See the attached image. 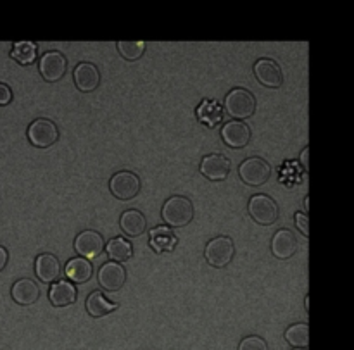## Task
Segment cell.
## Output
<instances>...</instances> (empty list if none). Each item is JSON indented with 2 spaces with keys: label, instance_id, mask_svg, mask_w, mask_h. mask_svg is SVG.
Instances as JSON below:
<instances>
[{
  "label": "cell",
  "instance_id": "obj_1",
  "mask_svg": "<svg viewBox=\"0 0 354 350\" xmlns=\"http://www.w3.org/2000/svg\"><path fill=\"white\" fill-rule=\"evenodd\" d=\"M161 217L166 224L173 228H183L194 220L192 200L183 195L169 197L161 209Z\"/></svg>",
  "mask_w": 354,
  "mask_h": 350
},
{
  "label": "cell",
  "instance_id": "obj_2",
  "mask_svg": "<svg viewBox=\"0 0 354 350\" xmlns=\"http://www.w3.org/2000/svg\"><path fill=\"white\" fill-rule=\"evenodd\" d=\"M225 110L234 121L249 119L256 113V99L249 90L234 88L225 97Z\"/></svg>",
  "mask_w": 354,
  "mask_h": 350
},
{
  "label": "cell",
  "instance_id": "obj_3",
  "mask_svg": "<svg viewBox=\"0 0 354 350\" xmlns=\"http://www.w3.org/2000/svg\"><path fill=\"white\" fill-rule=\"evenodd\" d=\"M249 216L252 217V221L261 226H270V224H275L279 220V206H277L275 200L272 199L266 193H258V195H252L249 199L248 204Z\"/></svg>",
  "mask_w": 354,
  "mask_h": 350
},
{
  "label": "cell",
  "instance_id": "obj_4",
  "mask_svg": "<svg viewBox=\"0 0 354 350\" xmlns=\"http://www.w3.org/2000/svg\"><path fill=\"white\" fill-rule=\"evenodd\" d=\"M235 255V245L230 237H216L211 238L204 249V257L206 262L213 268H225L232 262Z\"/></svg>",
  "mask_w": 354,
  "mask_h": 350
},
{
  "label": "cell",
  "instance_id": "obj_5",
  "mask_svg": "<svg viewBox=\"0 0 354 350\" xmlns=\"http://www.w3.org/2000/svg\"><path fill=\"white\" fill-rule=\"evenodd\" d=\"M28 140L38 148H48L59 140V128L47 117H38L28 126Z\"/></svg>",
  "mask_w": 354,
  "mask_h": 350
},
{
  "label": "cell",
  "instance_id": "obj_6",
  "mask_svg": "<svg viewBox=\"0 0 354 350\" xmlns=\"http://www.w3.org/2000/svg\"><path fill=\"white\" fill-rule=\"evenodd\" d=\"M239 176L249 186H261L272 176V166L263 157H249L239 166Z\"/></svg>",
  "mask_w": 354,
  "mask_h": 350
},
{
  "label": "cell",
  "instance_id": "obj_7",
  "mask_svg": "<svg viewBox=\"0 0 354 350\" xmlns=\"http://www.w3.org/2000/svg\"><path fill=\"white\" fill-rule=\"evenodd\" d=\"M38 71L41 78L48 83H55L64 78L68 71V59L59 50H48L38 61Z\"/></svg>",
  "mask_w": 354,
  "mask_h": 350
},
{
  "label": "cell",
  "instance_id": "obj_8",
  "mask_svg": "<svg viewBox=\"0 0 354 350\" xmlns=\"http://www.w3.org/2000/svg\"><path fill=\"white\" fill-rule=\"evenodd\" d=\"M140 186V178L131 171H118L109 179L111 193L120 200H130L137 197Z\"/></svg>",
  "mask_w": 354,
  "mask_h": 350
},
{
  "label": "cell",
  "instance_id": "obj_9",
  "mask_svg": "<svg viewBox=\"0 0 354 350\" xmlns=\"http://www.w3.org/2000/svg\"><path fill=\"white\" fill-rule=\"evenodd\" d=\"M104 238L99 231L95 230H83L75 238V251L80 257L83 259H95L104 252Z\"/></svg>",
  "mask_w": 354,
  "mask_h": 350
},
{
  "label": "cell",
  "instance_id": "obj_10",
  "mask_svg": "<svg viewBox=\"0 0 354 350\" xmlns=\"http://www.w3.org/2000/svg\"><path fill=\"white\" fill-rule=\"evenodd\" d=\"M254 75L258 81L266 88H280L283 85L282 68L273 59H258L254 62Z\"/></svg>",
  "mask_w": 354,
  "mask_h": 350
},
{
  "label": "cell",
  "instance_id": "obj_11",
  "mask_svg": "<svg viewBox=\"0 0 354 350\" xmlns=\"http://www.w3.org/2000/svg\"><path fill=\"white\" fill-rule=\"evenodd\" d=\"M201 175L211 182H223L230 175L232 164L223 154H209L204 155L201 161Z\"/></svg>",
  "mask_w": 354,
  "mask_h": 350
},
{
  "label": "cell",
  "instance_id": "obj_12",
  "mask_svg": "<svg viewBox=\"0 0 354 350\" xmlns=\"http://www.w3.org/2000/svg\"><path fill=\"white\" fill-rule=\"evenodd\" d=\"M97 280H99V285L106 292H118L127 282V269L118 264V262L109 261L100 266L99 273H97Z\"/></svg>",
  "mask_w": 354,
  "mask_h": 350
},
{
  "label": "cell",
  "instance_id": "obj_13",
  "mask_svg": "<svg viewBox=\"0 0 354 350\" xmlns=\"http://www.w3.org/2000/svg\"><path fill=\"white\" fill-rule=\"evenodd\" d=\"M75 86L83 93H90L100 85V71L92 62H80L73 71Z\"/></svg>",
  "mask_w": 354,
  "mask_h": 350
},
{
  "label": "cell",
  "instance_id": "obj_14",
  "mask_svg": "<svg viewBox=\"0 0 354 350\" xmlns=\"http://www.w3.org/2000/svg\"><path fill=\"white\" fill-rule=\"evenodd\" d=\"M221 138L230 148H244L251 142V128L245 121H228L221 128Z\"/></svg>",
  "mask_w": 354,
  "mask_h": 350
},
{
  "label": "cell",
  "instance_id": "obj_15",
  "mask_svg": "<svg viewBox=\"0 0 354 350\" xmlns=\"http://www.w3.org/2000/svg\"><path fill=\"white\" fill-rule=\"evenodd\" d=\"M35 275L41 283L52 285L61 276V262L54 254H48V252L37 255V259H35Z\"/></svg>",
  "mask_w": 354,
  "mask_h": 350
},
{
  "label": "cell",
  "instance_id": "obj_16",
  "mask_svg": "<svg viewBox=\"0 0 354 350\" xmlns=\"http://www.w3.org/2000/svg\"><path fill=\"white\" fill-rule=\"evenodd\" d=\"M78 297V289L69 280H57L50 285L48 290V300L54 307H68L75 304Z\"/></svg>",
  "mask_w": 354,
  "mask_h": 350
},
{
  "label": "cell",
  "instance_id": "obj_17",
  "mask_svg": "<svg viewBox=\"0 0 354 350\" xmlns=\"http://www.w3.org/2000/svg\"><path fill=\"white\" fill-rule=\"evenodd\" d=\"M272 254L277 259H290L297 252V238L290 230H279L272 238Z\"/></svg>",
  "mask_w": 354,
  "mask_h": 350
},
{
  "label": "cell",
  "instance_id": "obj_18",
  "mask_svg": "<svg viewBox=\"0 0 354 350\" xmlns=\"http://www.w3.org/2000/svg\"><path fill=\"white\" fill-rule=\"evenodd\" d=\"M10 297L19 306H31L40 299V289H38L37 282L30 278H21L10 289Z\"/></svg>",
  "mask_w": 354,
  "mask_h": 350
},
{
  "label": "cell",
  "instance_id": "obj_19",
  "mask_svg": "<svg viewBox=\"0 0 354 350\" xmlns=\"http://www.w3.org/2000/svg\"><path fill=\"white\" fill-rule=\"evenodd\" d=\"M120 228L124 235L137 238L144 235L145 230H147V220H145V216L140 211L128 209L120 216Z\"/></svg>",
  "mask_w": 354,
  "mask_h": 350
},
{
  "label": "cell",
  "instance_id": "obj_20",
  "mask_svg": "<svg viewBox=\"0 0 354 350\" xmlns=\"http://www.w3.org/2000/svg\"><path fill=\"white\" fill-rule=\"evenodd\" d=\"M66 276L69 278V282L75 285V283H85L92 278L93 275V266L88 259H83V257H75L66 264L64 269Z\"/></svg>",
  "mask_w": 354,
  "mask_h": 350
},
{
  "label": "cell",
  "instance_id": "obj_21",
  "mask_svg": "<svg viewBox=\"0 0 354 350\" xmlns=\"http://www.w3.org/2000/svg\"><path fill=\"white\" fill-rule=\"evenodd\" d=\"M104 249H106V252H107V255H109L111 261L118 262V264H121V262H127L128 259L133 255V245L130 244V240H127V238H123V237L111 238Z\"/></svg>",
  "mask_w": 354,
  "mask_h": 350
},
{
  "label": "cell",
  "instance_id": "obj_22",
  "mask_svg": "<svg viewBox=\"0 0 354 350\" xmlns=\"http://www.w3.org/2000/svg\"><path fill=\"white\" fill-rule=\"evenodd\" d=\"M85 307H86V313H88L92 318H104L107 316V314L113 313V311L118 307V304L107 300V297L104 295L102 292H92L88 297H86Z\"/></svg>",
  "mask_w": 354,
  "mask_h": 350
},
{
  "label": "cell",
  "instance_id": "obj_23",
  "mask_svg": "<svg viewBox=\"0 0 354 350\" xmlns=\"http://www.w3.org/2000/svg\"><path fill=\"white\" fill-rule=\"evenodd\" d=\"M286 340L294 349H306L310 345V327L308 323L290 324L286 330Z\"/></svg>",
  "mask_w": 354,
  "mask_h": 350
},
{
  "label": "cell",
  "instance_id": "obj_24",
  "mask_svg": "<svg viewBox=\"0 0 354 350\" xmlns=\"http://www.w3.org/2000/svg\"><path fill=\"white\" fill-rule=\"evenodd\" d=\"M37 45L33 41H16L10 50V57L16 59L19 64L30 66L37 61Z\"/></svg>",
  "mask_w": 354,
  "mask_h": 350
},
{
  "label": "cell",
  "instance_id": "obj_25",
  "mask_svg": "<svg viewBox=\"0 0 354 350\" xmlns=\"http://www.w3.org/2000/svg\"><path fill=\"white\" fill-rule=\"evenodd\" d=\"M118 52L127 61H138L145 52L144 41H118L116 43Z\"/></svg>",
  "mask_w": 354,
  "mask_h": 350
},
{
  "label": "cell",
  "instance_id": "obj_26",
  "mask_svg": "<svg viewBox=\"0 0 354 350\" xmlns=\"http://www.w3.org/2000/svg\"><path fill=\"white\" fill-rule=\"evenodd\" d=\"M237 350H268V344L259 335H249V337L242 338Z\"/></svg>",
  "mask_w": 354,
  "mask_h": 350
},
{
  "label": "cell",
  "instance_id": "obj_27",
  "mask_svg": "<svg viewBox=\"0 0 354 350\" xmlns=\"http://www.w3.org/2000/svg\"><path fill=\"white\" fill-rule=\"evenodd\" d=\"M294 220H296V226L299 228L301 233H303L304 237H310V217H308V214L299 213V211H297Z\"/></svg>",
  "mask_w": 354,
  "mask_h": 350
},
{
  "label": "cell",
  "instance_id": "obj_28",
  "mask_svg": "<svg viewBox=\"0 0 354 350\" xmlns=\"http://www.w3.org/2000/svg\"><path fill=\"white\" fill-rule=\"evenodd\" d=\"M12 102V90L6 83H0V106H9Z\"/></svg>",
  "mask_w": 354,
  "mask_h": 350
},
{
  "label": "cell",
  "instance_id": "obj_29",
  "mask_svg": "<svg viewBox=\"0 0 354 350\" xmlns=\"http://www.w3.org/2000/svg\"><path fill=\"white\" fill-rule=\"evenodd\" d=\"M7 261H9V252H7L6 247H0V271H3V268L7 266Z\"/></svg>",
  "mask_w": 354,
  "mask_h": 350
},
{
  "label": "cell",
  "instance_id": "obj_30",
  "mask_svg": "<svg viewBox=\"0 0 354 350\" xmlns=\"http://www.w3.org/2000/svg\"><path fill=\"white\" fill-rule=\"evenodd\" d=\"M308 155H310V148H304L303 154H301V164H303L304 171H310V162H308Z\"/></svg>",
  "mask_w": 354,
  "mask_h": 350
},
{
  "label": "cell",
  "instance_id": "obj_31",
  "mask_svg": "<svg viewBox=\"0 0 354 350\" xmlns=\"http://www.w3.org/2000/svg\"><path fill=\"white\" fill-rule=\"evenodd\" d=\"M308 202H310V197H304V204H303V206H304V214H308V211H310V204H308Z\"/></svg>",
  "mask_w": 354,
  "mask_h": 350
},
{
  "label": "cell",
  "instance_id": "obj_32",
  "mask_svg": "<svg viewBox=\"0 0 354 350\" xmlns=\"http://www.w3.org/2000/svg\"><path fill=\"white\" fill-rule=\"evenodd\" d=\"M294 350H308V349H294Z\"/></svg>",
  "mask_w": 354,
  "mask_h": 350
}]
</instances>
